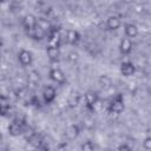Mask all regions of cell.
I'll return each instance as SVG.
<instances>
[{
  "label": "cell",
  "instance_id": "6da1fadb",
  "mask_svg": "<svg viewBox=\"0 0 151 151\" xmlns=\"http://www.w3.org/2000/svg\"><path fill=\"white\" fill-rule=\"evenodd\" d=\"M26 120L25 118L22 117H17L15 119L12 120V123L9 124L8 126V133L13 137L15 136H19V134H22L25 129H26Z\"/></svg>",
  "mask_w": 151,
  "mask_h": 151
},
{
  "label": "cell",
  "instance_id": "7a4b0ae2",
  "mask_svg": "<svg viewBox=\"0 0 151 151\" xmlns=\"http://www.w3.org/2000/svg\"><path fill=\"white\" fill-rule=\"evenodd\" d=\"M125 105H124V99L123 96L120 93H117L114 97H112V99L109 103L107 110L110 113H114V114H119L124 111Z\"/></svg>",
  "mask_w": 151,
  "mask_h": 151
},
{
  "label": "cell",
  "instance_id": "3957f363",
  "mask_svg": "<svg viewBox=\"0 0 151 151\" xmlns=\"http://www.w3.org/2000/svg\"><path fill=\"white\" fill-rule=\"evenodd\" d=\"M61 34L58 28L52 27L51 31L47 33V40H48V46H54V47H60L61 44Z\"/></svg>",
  "mask_w": 151,
  "mask_h": 151
},
{
  "label": "cell",
  "instance_id": "277c9868",
  "mask_svg": "<svg viewBox=\"0 0 151 151\" xmlns=\"http://www.w3.org/2000/svg\"><path fill=\"white\" fill-rule=\"evenodd\" d=\"M99 101V96L94 91H87L85 93V105L90 111H93Z\"/></svg>",
  "mask_w": 151,
  "mask_h": 151
},
{
  "label": "cell",
  "instance_id": "5b68a950",
  "mask_svg": "<svg viewBox=\"0 0 151 151\" xmlns=\"http://www.w3.org/2000/svg\"><path fill=\"white\" fill-rule=\"evenodd\" d=\"M18 60L22 66H29L33 63V55L29 51L22 48L18 53Z\"/></svg>",
  "mask_w": 151,
  "mask_h": 151
},
{
  "label": "cell",
  "instance_id": "8992f818",
  "mask_svg": "<svg viewBox=\"0 0 151 151\" xmlns=\"http://www.w3.org/2000/svg\"><path fill=\"white\" fill-rule=\"evenodd\" d=\"M26 34L28 35V38L33 39V40H41L44 39L46 35H47V32H45L42 28H40L38 25L34 27V28H31V29H27L25 31Z\"/></svg>",
  "mask_w": 151,
  "mask_h": 151
},
{
  "label": "cell",
  "instance_id": "52a82bcc",
  "mask_svg": "<svg viewBox=\"0 0 151 151\" xmlns=\"http://www.w3.org/2000/svg\"><path fill=\"white\" fill-rule=\"evenodd\" d=\"M50 78L54 81V83H57V84H60V85H63V84H65V81H66V76H65V73L60 70V68H51V71H50Z\"/></svg>",
  "mask_w": 151,
  "mask_h": 151
},
{
  "label": "cell",
  "instance_id": "ba28073f",
  "mask_svg": "<svg viewBox=\"0 0 151 151\" xmlns=\"http://www.w3.org/2000/svg\"><path fill=\"white\" fill-rule=\"evenodd\" d=\"M42 99L46 104H51L55 97H57V91L53 86H45L44 90H42Z\"/></svg>",
  "mask_w": 151,
  "mask_h": 151
},
{
  "label": "cell",
  "instance_id": "9c48e42d",
  "mask_svg": "<svg viewBox=\"0 0 151 151\" xmlns=\"http://www.w3.org/2000/svg\"><path fill=\"white\" fill-rule=\"evenodd\" d=\"M132 47H133V44H132L131 38H129V37L123 38V39L120 40V42H119V51H120V53L124 54V55L130 54L131 51H132Z\"/></svg>",
  "mask_w": 151,
  "mask_h": 151
},
{
  "label": "cell",
  "instance_id": "30bf717a",
  "mask_svg": "<svg viewBox=\"0 0 151 151\" xmlns=\"http://www.w3.org/2000/svg\"><path fill=\"white\" fill-rule=\"evenodd\" d=\"M65 39H66V42L68 45H77L80 40V34L78 31L76 29H67L66 31V34H65Z\"/></svg>",
  "mask_w": 151,
  "mask_h": 151
},
{
  "label": "cell",
  "instance_id": "8fae6325",
  "mask_svg": "<svg viewBox=\"0 0 151 151\" xmlns=\"http://www.w3.org/2000/svg\"><path fill=\"white\" fill-rule=\"evenodd\" d=\"M21 24H22L24 29L27 31V29L34 28V27L38 25V19H37L34 15H32V14H27V15H25V17L22 18Z\"/></svg>",
  "mask_w": 151,
  "mask_h": 151
},
{
  "label": "cell",
  "instance_id": "7c38bea8",
  "mask_svg": "<svg viewBox=\"0 0 151 151\" xmlns=\"http://www.w3.org/2000/svg\"><path fill=\"white\" fill-rule=\"evenodd\" d=\"M136 72V66L131 61H123L120 64V73L125 77H131Z\"/></svg>",
  "mask_w": 151,
  "mask_h": 151
},
{
  "label": "cell",
  "instance_id": "4fadbf2b",
  "mask_svg": "<svg viewBox=\"0 0 151 151\" xmlns=\"http://www.w3.org/2000/svg\"><path fill=\"white\" fill-rule=\"evenodd\" d=\"M120 25H122V21H120V19H119L117 15H111V17H109L107 20H106V27H107L110 31H116V29H118V28L120 27Z\"/></svg>",
  "mask_w": 151,
  "mask_h": 151
},
{
  "label": "cell",
  "instance_id": "5bb4252c",
  "mask_svg": "<svg viewBox=\"0 0 151 151\" xmlns=\"http://www.w3.org/2000/svg\"><path fill=\"white\" fill-rule=\"evenodd\" d=\"M47 57L51 61H58L60 58V47H54V46H47L46 48Z\"/></svg>",
  "mask_w": 151,
  "mask_h": 151
},
{
  "label": "cell",
  "instance_id": "9a60e30c",
  "mask_svg": "<svg viewBox=\"0 0 151 151\" xmlns=\"http://www.w3.org/2000/svg\"><path fill=\"white\" fill-rule=\"evenodd\" d=\"M11 110V100L9 98H7L6 96H1L0 97V112L2 116H6Z\"/></svg>",
  "mask_w": 151,
  "mask_h": 151
},
{
  "label": "cell",
  "instance_id": "2e32d148",
  "mask_svg": "<svg viewBox=\"0 0 151 151\" xmlns=\"http://www.w3.org/2000/svg\"><path fill=\"white\" fill-rule=\"evenodd\" d=\"M67 103L70 107H76L80 103V93L77 91H72L67 97Z\"/></svg>",
  "mask_w": 151,
  "mask_h": 151
},
{
  "label": "cell",
  "instance_id": "e0dca14e",
  "mask_svg": "<svg viewBox=\"0 0 151 151\" xmlns=\"http://www.w3.org/2000/svg\"><path fill=\"white\" fill-rule=\"evenodd\" d=\"M124 31H125V35L129 38H134L138 35V27L134 24H126Z\"/></svg>",
  "mask_w": 151,
  "mask_h": 151
},
{
  "label": "cell",
  "instance_id": "ac0fdd59",
  "mask_svg": "<svg viewBox=\"0 0 151 151\" xmlns=\"http://www.w3.org/2000/svg\"><path fill=\"white\" fill-rule=\"evenodd\" d=\"M66 134H67V137L71 138V139L76 138V137L79 134V127H78V125L73 124V125L68 126L67 130H66Z\"/></svg>",
  "mask_w": 151,
  "mask_h": 151
},
{
  "label": "cell",
  "instance_id": "d6986e66",
  "mask_svg": "<svg viewBox=\"0 0 151 151\" xmlns=\"http://www.w3.org/2000/svg\"><path fill=\"white\" fill-rule=\"evenodd\" d=\"M38 26L40 27V28H42L45 32H50L51 31V28H52V25L50 24V21L47 20V19H38Z\"/></svg>",
  "mask_w": 151,
  "mask_h": 151
},
{
  "label": "cell",
  "instance_id": "ffe728a7",
  "mask_svg": "<svg viewBox=\"0 0 151 151\" xmlns=\"http://www.w3.org/2000/svg\"><path fill=\"white\" fill-rule=\"evenodd\" d=\"M96 147H97L96 144H94L93 142H91V140L84 142V143L80 145V149H81L83 151H92V150H94Z\"/></svg>",
  "mask_w": 151,
  "mask_h": 151
},
{
  "label": "cell",
  "instance_id": "44dd1931",
  "mask_svg": "<svg viewBox=\"0 0 151 151\" xmlns=\"http://www.w3.org/2000/svg\"><path fill=\"white\" fill-rule=\"evenodd\" d=\"M111 78L109 77V76H106V74H103L100 78H99V84L103 86V87H109V86H111Z\"/></svg>",
  "mask_w": 151,
  "mask_h": 151
},
{
  "label": "cell",
  "instance_id": "7402d4cb",
  "mask_svg": "<svg viewBox=\"0 0 151 151\" xmlns=\"http://www.w3.org/2000/svg\"><path fill=\"white\" fill-rule=\"evenodd\" d=\"M68 60L70 61H72V63H76L77 60H78V53L77 52H74V51H72V52H70L68 53Z\"/></svg>",
  "mask_w": 151,
  "mask_h": 151
},
{
  "label": "cell",
  "instance_id": "603a6c76",
  "mask_svg": "<svg viewBox=\"0 0 151 151\" xmlns=\"http://www.w3.org/2000/svg\"><path fill=\"white\" fill-rule=\"evenodd\" d=\"M143 146L146 150H151V137H146L143 142Z\"/></svg>",
  "mask_w": 151,
  "mask_h": 151
},
{
  "label": "cell",
  "instance_id": "cb8c5ba5",
  "mask_svg": "<svg viewBox=\"0 0 151 151\" xmlns=\"http://www.w3.org/2000/svg\"><path fill=\"white\" fill-rule=\"evenodd\" d=\"M131 149H132V146H129L126 144H122L118 146V150H131Z\"/></svg>",
  "mask_w": 151,
  "mask_h": 151
},
{
  "label": "cell",
  "instance_id": "d4e9b609",
  "mask_svg": "<svg viewBox=\"0 0 151 151\" xmlns=\"http://www.w3.org/2000/svg\"><path fill=\"white\" fill-rule=\"evenodd\" d=\"M1 1H2V2H6V1H7V0H1Z\"/></svg>",
  "mask_w": 151,
  "mask_h": 151
}]
</instances>
